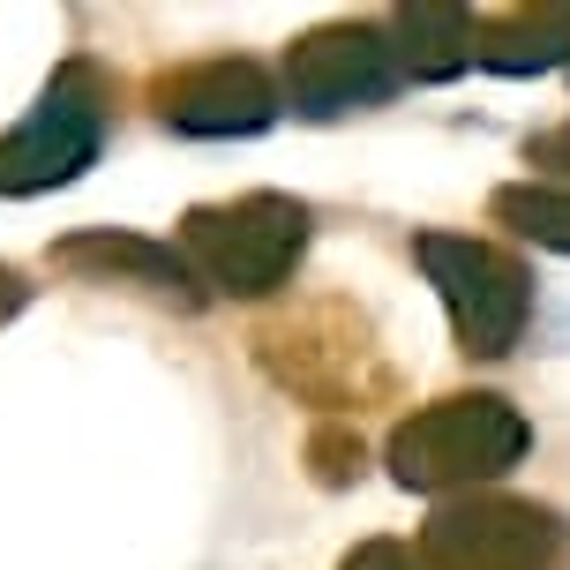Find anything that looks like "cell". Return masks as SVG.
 I'll return each mask as SVG.
<instances>
[{
	"mask_svg": "<svg viewBox=\"0 0 570 570\" xmlns=\"http://www.w3.org/2000/svg\"><path fill=\"white\" fill-rule=\"evenodd\" d=\"M391 53H399L405 83H451L473 68V16L465 8H443V0H421V8H399L391 23Z\"/></svg>",
	"mask_w": 570,
	"mask_h": 570,
	"instance_id": "11",
	"label": "cell"
},
{
	"mask_svg": "<svg viewBox=\"0 0 570 570\" xmlns=\"http://www.w3.org/2000/svg\"><path fill=\"white\" fill-rule=\"evenodd\" d=\"M421 570H570V518L533 495H458L421 525Z\"/></svg>",
	"mask_w": 570,
	"mask_h": 570,
	"instance_id": "4",
	"label": "cell"
},
{
	"mask_svg": "<svg viewBox=\"0 0 570 570\" xmlns=\"http://www.w3.org/2000/svg\"><path fill=\"white\" fill-rule=\"evenodd\" d=\"M338 570H421V563H413V548H405V541H361Z\"/></svg>",
	"mask_w": 570,
	"mask_h": 570,
	"instance_id": "15",
	"label": "cell"
},
{
	"mask_svg": "<svg viewBox=\"0 0 570 570\" xmlns=\"http://www.w3.org/2000/svg\"><path fill=\"white\" fill-rule=\"evenodd\" d=\"M413 263L435 285V301L451 315V338L465 361H503L525 338L533 271L503 240H481V233H413Z\"/></svg>",
	"mask_w": 570,
	"mask_h": 570,
	"instance_id": "3",
	"label": "cell"
},
{
	"mask_svg": "<svg viewBox=\"0 0 570 570\" xmlns=\"http://www.w3.org/2000/svg\"><path fill=\"white\" fill-rule=\"evenodd\" d=\"M525 166L541 173L548 188L570 180V120H556V128H541V136H525Z\"/></svg>",
	"mask_w": 570,
	"mask_h": 570,
	"instance_id": "14",
	"label": "cell"
},
{
	"mask_svg": "<svg viewBox=\"0 0 570 570\" xmlns=\"http://www.w3.org/2000/svg\"><path fill=\"white\" fill-rule=\"evenodd\" d=\"M399 53L383 23H323L308 38L285 46V90L278 106H293L301 120H338V114H368L399 90Z\"/></svg>",
	"mask_w": 570,
	"mask_h": 570,
	"instance_id": "6",
	"label": "cell"
},
{
	"mask_svg": "<svg viewBox=\"0 0 570 570\" xmlns=\"http://www.w3.org/2000/svg\"><path fill=\"white\" fill-rule=\"evenodd\" d=\"M488 218L518 240H533V248H556L570 256V188H548V180H511V188H495L488 196Z\"/></svg>",
	"mask_w": 570,
	"mask_h": 570,
	"instance_id": "12",
	"label": "cell"
},
{
	"mask_svg": "<svg viewBox=\"0 0 570 570\" xmlns=\"http://www.w3.org/2000/svg\"><path fill=\"white\" fill-rule=\"evenodd\" d=\"M53 263L76 271V278H90V285H142V293H158V301H180V308L203 301V285L188 278L180 248L142 240V233H76V240L53 248Z\"/></svg>",
	"mask_w": 570,
	"mask_h": 570,
	"instance_id": "9",
	"label": "cell"
},
{
	"mask_svg": "<svg viewBox=\"0 0 570 570\" xmlns=\"http://www.w3.org/2000/svg\"><path fill=\"white\" fill-rule=\"evenodd\" d=\"M525 451H533V421L511 399H495V391H451V399L421 405L413 421L391 428L383 465L413 495H473V488L503 481Z\"/></svg>",
	"mask_w": 570,
	"mask_h": 570,
	"instance_id": "1",
	"label": "cell"
},
{
	"mask_svg": "<svg viewBox=\"0 0 570 570\" xmlns=\"http://www.w3.org/2000/svg\"><path fill=\"white\" fill-rule=\"evenodd\" d=\"M308 458H315V481L338 488V481H353V473H361V435H353L345 421H331V428H315Z\"/></svg>",
	"mask_w": 570,
	"mask_h": 570,
	"instance_id": "13",
	"label": "cell"
},
{
	"mask_svg": "<svg viewBox=\"0 0 570 570\" xmlns=\"http://www.w3.org/2000/svg\"><path fill=\"white\" fill-rule=\"evenodd\" d=\"M150 98H158V120L180 128V136H263L285 114L278 83L263 76V60H233V53L158 76Z\"/></svg>",
	"mask_w": 570,
	"mask_h": 570,
	"instance_id": "7",
	"label": "cell"
},
{
	"mask_svg": "<svg viewBox=\"0 0 570 570\" xmlns=\"http://www.w3.org/2000/svg\"><path fill=\"white\" fill-rule=\"evenodd\" d=\"M106 128H114V106H106L98 68H90V60H68L53 83H46V98L0 136V196L68 188L83 166H98Z\"/></svg>",
	"mask_w": 570,
	"mask_h": 570,
	"instance_id": "5",
	"label": "cell"
},
{
	"mask_svg": "<svg viewBox=\"0 0 570 570\" xmlns=\"http://www.w3.org/2000/svg\"><path fill=\"white\" fill-rule=\"evenodd\" d=\"M263 345H301V353H271V368H278L285 391H301L315 405H353L361 413L368 399H391V368L375 361L368 331L353 315L338 323V338H323V308H315L308 323H285Z\"/></svg>",
	"mask_w": 570,
	"mask_h": 570,
	"instance_id": "8",
	"label": "cell"
},
{
	"mask_svg": "<svg viewBox=\"0 0 570 570\" xmlns=\"http://www.w3.org/2000/svg\"><path fill=\"white\" fill-rule=\"evenodd\" d=\"M473 60L495 76H548L570 68V8L541 0V8H503L473 23Z\"/></svg>",
	"mask_w": 570,
	"mask_h": 570,
	"instance_id": "10",
	"label": "cell"
},
{
	"mask_svg": "<svg viewBox=\"0 0 570 570\" xmlns=\"http://www.w3.org/2000/svg\"><path fill=\"white\" fill-rule=\"evenodd\" d=\"M308 256V203L278 196V188H256V196L233 203H196L180 218V263L188 278L210 285V293H233V301H263L278 293Z\"/></svg>",
	"mask_w": 570,
	"mask_h": 570,
	"instance_id": "2",
	"label": "cell"
}]
</instances>
